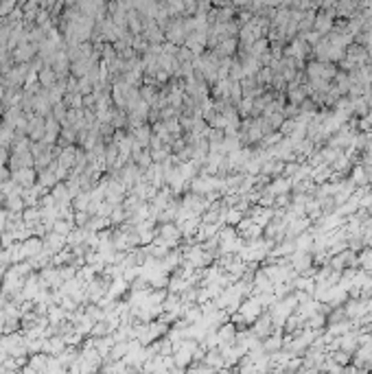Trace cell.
Returning a JSON list of instances; mask_svg holds the SVG:
<instances>
[{
  "instance_id": "obj_1",
  "label": "cell",
  "mask_w": 372,
  "mask_h": 374,
  "mask_svg": "<svg viewBox=\"0 0 372 374\" xmlns=\"http://www.w3.org/2000/svg\"><path fill=\"white\" fill-rule=\"evenodd\" d=\"M313 27H315V33H326V31H331V27H333V18L329 16V13H320V16H315V22H313Z\"/></svg>"
}]
</instances>
